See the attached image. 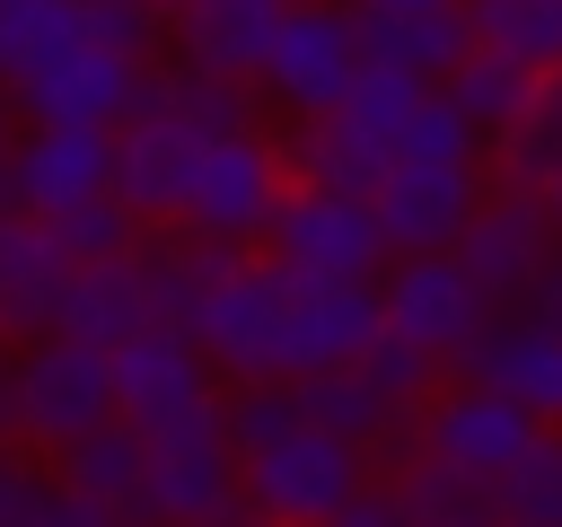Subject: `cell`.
Here are the masks:
<instances>
[{
    "label": "cell",
    "mask_w": 562,
    "mask_h": 527,
    "mask_svg": "<svg viewBox=\"0 0 562 527\" xmlns=\"http://www.w3.org/2000/svg\"><path fill=\"white\" fill-rule=\"evenodd\" d=\"M193 149H202V132H193V123H176V114L140 88L132 123H114V176H105V193H114L140 228H167V220H176V193H184Z\"/></svg>",
    "instance_id": "5bb4252c"
},
{
    "label": "cell",
    "mask_w": 562,
    "mask_h": 527,
    "mask_svg": "<svg viewBox=\"0 0 562 527\" xmlns=\"http://www.w3.org/2000/svg\"><path fill=\"white\" fill-rule=\"evenodd\" d=\"M457 378L465 386H492L501 404H518L536 430H562V334L544 325V316H492L483 325V343L457 360Z\"/></svg>",
    "instance_id": "4fadbf2b"
},
{
    "label": "cell",
    "mask_w": 562,
    "mask_h": 527,
    "mask_svg": "<svg viewBox=\"0 0 562 527\" xmlns=\"http://www.w3.org/2000/svg\"><path fill=\"white\" fill-rule=\"evenodd\" d=\"M105 176H114V132H97V123H26L18 158H9V202L0 211L61 220V211L97 202Z\"/></svg>",
    "instance_id": "7c38bea8"
},
{
    "label": "cell",
    "mask_w": 562,
    "mask_h": 527,
    "mask_svg": "<svg viewBox=\"0 0 562 527\" xmlns=\"http://www.w3.org/2000/svg\"><path fill=\"white\" fill-rule=\"evenodd\" d=\"M369 483H378L369 457L342 448V439H325V430H307V422H299L281 448L237 457V501H246L255 518H272V527H325V518L351 509Z\"/></svg>",
    "instance_id": "8992f818"
},
{
    "label": "cell",
    "mask_w": 562,
    "mask_h": 527,
    "mask_svg": "<svg viewBox=\"0 0 562 527\" xmlns=\"http://www.w3.org/2000/svg\"><path fill=\"white\" fill-rule=\"evenodd\" d=\"M351 79H360V18L342 0L281 9L272 44H263V70H255V97H272L290 123H325Z\"/></svg>",
    "instance_id": "5b68a950"
},
{
    "label": "cell",
    "mask_w": 562,
    "mask_h": 527,
    "mask_svg": "<svg viewBox=\"0 0 562 527\" xmlns=\"http://www.w3.org/2000/svg\"><path fill=\"white\" fill-rule=\"evenodd\" d=\"M272 9H307V0H272Z\"/></svg>",
    "instance_id": "ee69618b"
},
{
    "label": "cell",
    "mask_w": 562,
    "mask_h": 527,
    "mask_svg": "<svg viewBox=\"0 0 562 527\" xmlns=\"http://www.w3.org/2000/svg\"><path fill=\"white\" fill-rule=\"evenodd\" d=\"M105 378H114V422L140 430L149 448L220 439V378H211V360L176 325H149L123 351H105Z\"/></svg>",
    "instance_id": "7a4b0ae2"
},
{
    "label": "cell",
    "mask_w": 562,
    "mask_h": 527,
    "mask_svg": "<svg viewBox=\"0 0 562 527\" xmlns=\"http://www.w3.org/2000/svg\"><path fill=\"white\" fill-rule=\"evenodd\" d=\"M44 492H53V474H44L26 448H0V527H26Z\"/></svg>",
    "instance_id": "d6a6232c"
},
{
    "label": "cell",
    "mask_w": 562,
    "mask_h": 527,
    "mask_svg": "<svg viewBox=\"0 0 562 527\" xmlns=\"http://www.w3.org/2000/svg\"><path fill=\"white\" fill-rule=\"evenodd\" d=\"M527 316H544L553 334H562V255H553V272H544V290H536V307Z\"/></svg>",
    "instance_id": "8d00e7d4"
},
{
    "label": "cell",
    "mask_w": 562,
    "mask_h": 527,
    "mask_svg": "<svg viewBox=\"0 0 562 527\" xmlns=\"http://www.w3.org/2000/svg\"><path fill=\"white\" fill-rule=\"evenodd\" d=\"M422 97H430L422 79H404V70H369V61H360V79H351V88H342V105H334V132H342L360 158H378V167H386V158H395V141L413 132Z\"/></svg>",
    "instance_id": "cb8c5ba5"
},
{
    "label": "cell",
    "mask_w": 562,
    "mask_h": 527,
    "mask_svg": "<svg viewBox=\"0 0 562 527\" xmlns=\"http://www.w3.org/2000/svg\"><path fill=\"white\" fill-rule=\"evenodd\" d=\"M448 255H457V272L474 281V299L492 316H518V307H536L562 237H553V220H544L536 193H483V211L465 220V237Z\"/></svg>",
    "instance_id": "52a82bcc"
},
{
    "label": "cell",
    "mask_w": 562,
    "mask_h": 527,
    "mask_svg": "<svg viewBox=\"0 0 562 527\" xmlns=\"http://www.w3.org/2000/svg\"><path fill=\"white\" fill-rule=\"evenodd\" d=\"M351 369H360V386H369V395H378V404H386L395 422H422V404H430V395L448 386V369H439L430 351L395 343V334H378V343H369V351H360Z\"/></svg>",
    "instance_id": "83f0119b"
},
{
    "label": "cell",
    "mask_w": 562,
    "mask_h": 527,
    "mask_svg": "<svg viewBox=\"0 0 562 527\" xmlns=\"http://www.w3.org/2000/svg\"><path fill=\"white\" fill-rule=\"evenodd\" d=\"M167 9H176V0H158V18H167Z\"/></svg>",
    "instance_id": "f6af8a7d"
},
{
    "label": "cell",
    "mask_w": 562,
    "mask_h": 527,
    "mask_svg": "<svg viewBox=\"0 0 562 527\" xmlns=\"http://www.w3.org/2000/svg\"><path fill=\"white\" fill-rule=\"evenodd\" d=\"M26 527H114V518H105V509H88V501H70V492H44Z\"/></svg>",
    "instance_id": "e575fe53"
},
{
    "label": "cell",
    "mask_w": 562,
    "mask_h": 527,
    "mask_svg": "<svg viewBox=\"0 0 562 527\" xmlns=\"http://www.w3.org/2000/svg\"><path fill=\"white\" fill-rule=\"evenodd\" d=\"M465 53H474V35H465V9L457 0L448 9H422V18H369L360 26V61L369 70H404L422 88H439Z\"/></svg>",
    "instance_id": "7402d4cb"
},
{
    "label": "cell",
    "mask_w": 562,
    "mask_h": 527,
    "mask_svg": "<svg viewBox=\"0 0 562 527\" xmlns=\"http://www.w3.org/2000/svg\"><path fill=\"white\" fill-rule=\"evenodd\" d=\"M149 97H158L176 123H193L202 141L263 132V97H255V88H228V79H202V70H176V61H158V70H149Z\"/></svg>",
    "instance_id": "4316f807"
},
{
    "label": "cell",
    "mask_w": 562,
    "mask_h": 527,
    "mask_svg": "<svg viewBox=\"0 0 562 527\" xmlns=\"http://www.w3.org/2000/svg\"><path fill=\"white\" fill-rule=\"evenodd\" d=\"M386 492H395L404 527H509L501 518V483L457 474V466H430V457H404L386 474Z\"/></svg>",
    "instance_id": "603a6c76"
},
{
    "label": "cell",
    "mask_w": 562,
    "mask_h": 527,
    "mask_svg": "<svg viewBox=\"0 0 562 527\" xmlns=\"http://www.w3.org/2000/svg\"><path fill=\"white\" fill-rule=\"evenodd\" d=\"M61 290H70V264H61L53 228L26 220V211H0V351L9 360L53 334Z\"/></svg>",
    "instance_id": "2e32d148"
},
{
    "label": "cell",
    "mask_w": 562,
    "mask_h": 527,
    "mask_svg": "<svg viewBox=\"0 0 562 527\" xmlns=\"http://www.w3.org/2000/svg\"><path fill=\"white\" fill-rule=\"evenodd\" d=\"M149 61L114 53L79 0H26L0 18V97L26 123H132Z\"/></svg>",
    "instance_id": "6da1fadb"
},
{
    "label": "cell",
    "mask_w": 562,
    "mask_h": 527,
    "mask_svg": "<svg viewBox=\"0 0 562 527\" xmlns=\"http://www.w3.org/2000/svg\"><path fill=\"white\" fill-rule=\"evenodd\" d=\"M263 255L307 272V281H334V290H378L386 272V237L369 220V202H342V193H281L272 228H263Z\"/></svg>",
    "instance_id": "9c48e42d"
},
{
    "label": "cell",
    "mask_w": 562,
    "mask_h": 527,
    "mask_svg": "<svg viewBox=\"0 0 562 527\" xmlns=\"http://www.w3.org/2000/svg\"><path fill=\"white\" fill-rule=\"evenodd\" d=\"M465 35L518 70H562V0H457Z\"/></svg>",
    "instance_id": "d4e9b609"
},
{
    "label": "cell",
    "mask_w": 562,
    "mask_h": 527,
    "mask_svg": "<svg viewBox=\"0 0 562 527\" xmlns=\"http://www.w3.org/2000/svg\"><path fill=\"white\" fill-rule=\"evenodd\" d=\"M9 158H18V114H9V97H0V202H9Z\"/></svg>",
    "instance_id": "f35d334b"
},
{
    "label": "cell",
    "mask_w": 562,
    "mask_h": 527,
    "mask_svg": "<svg viewBox=\"0 0 562 527\" xmlns=\"http://www.w3.org/2000/svg\"><path fill=\"white\" fill-rule=\"evenodd\" d=\"M299 430V395L290 386H220V439H228V457H263V448H281Z\"/></svg>",
    "instance_id": "f1b7e54d"
},
{
    "label": "cell",
    "mask_w": 562,
    "mask_h": 527,
    "mask_svg": "<svg viewBox=\"0 0 562 527\" xmlns=\"http://www.w3.org/2000/svg\"><path fill=\"white\" fill-rule=\"evenodd\" d=\"M53 228V246H61V264L79 272V264H114V255H132L149 228L114 202V193H97V202H79V211H61V220H44Z\"/></svg>",
    "instance_id": "4dcf8cb0"
},
{
    "label": "cell",
    "mask_w": 562,
    "mask_h": 527,
    "mask_svg": "<svg viewBox=\"0 0 562 527\" xmlns=\"http://www.w3.org/2000/svg\"><path fill=\"white\" fill-rule=\"evenodd\" d=\"M79 9H149L158 18V0H79Z\"/></svg>",
    "instance_id": "b9f144b4"
},
{
    "label": "cell",
    "mask_w": 562,
    "mask_h": 527,
    "mask_svg": "<svg viewBox=\"0 0 562 527\" xmlns=\"http://www.w3.org/2000/svg\"><path fill=\"white\" fill-rule=\"evenodd\" d=\"M9 9H26V0H0V18H9Z\"/></svg>",
    "instance_id": "7bdbcfd3"
},
{
    "label": "cell",
    "mask_w": 562,
    "mask_h": 527,
    "mask_svg": "<svg viewBox=\"0 0 562 527\" xmlns=\"http://www.w3.org/2000/svg\"><path fill=\"white\" fill-rule=\"evenodd\" d=\"M149 281H140V246L114 255V264H79L70 290H61V316L53 334L61 343H88V351H123L132 334H149Z\"/></svg>",
    "instance_id": "e0dca14e"
},
{
    "label": "cell",
    "mask_w": 562,
    "mask_h": 527,
    "mask_svg": "<svg viewBox=\"0 0 562 527\" xmlns=\"http://www.w3.org/2000/svg\"><path fill=\"white\" fill-rule=\"evenodd\" d=\"M140 483H149V439H140V430H123V422H105V430H88L79 448H61V457H53V492H70V501L105 509L114 527H132V518H140Z\"/></svg>",
    "instance_id": "d6986e66"
},
{
    "label": "cell",
    "mask_w": 562,
    "mask_h": 527,
    "mask_svg": "<svg viewBox=\"0 0 562 527\" xmlns=\"http://www.w3.org/2000/svg\"><path fill=\"white\" fill-rule=\"evenodd\" d=\"M483 325H492V307H483L474 281L457 272V255H404V264L378 272V334L430 351L448 378H457V360L483 343Z\"/></svg>",
    "instance_id": "ba28073f"
},
{
    "label": "cell",
    "mask_w": 562,
    "mask_h": 527,
    "mask_svg": "<svg viewBox=\"0 0 562 527\" xmlns=\"http://www.w3.org/2000/svg\"><path fill=\"white\" fill-rule=\"evenodd\" d=\"M527 79H536V70H518V61H501V53H483V44H474V53H465V61H457L430 97H439V105H448L474 141H492V132L527 105Z\"/></svg>",
    "instance_id": "484cf974"
},
{
    "label": "cell",
    "mask_w": 562,
    "mask_h": 527,
    "mask_svg": "<svg viewBox=\"0 0 562 527\" xmlns=\"http://www.w3.org/2000/svg\"><path fill=\"white\" fill-rule=\"evenodd\" d=\"M237 264H246L237 246H211V237H184V228H149V237H140V281H149V316L184 334V325H193V307H202V299H211V290H220V281H228Z\"/></svg>",
    "instance_id": "44dd1931"
},
{
    "label": "cell",
    "mask_w": 562,
    "mask_h": 527,
    "mask_svg": "<svg viewBox=\"0 0 562 527\" xmlns=\"http://www.w3.org/2000/svg\"><path fill=\"white\" fill-rule=\"evenodd\" d=\"M220 501H237V457L228 439L202 448H149V483H140V518L132 527H193Z\"/></svg>",
    "instance_id": "ffe728a7"
},
{
    "label": "cell",
    "mask_w": 562,
    "mask_h": 527,
    "mask_svg": "<svg viewBox=\"0 0 562 527\" xmlns=\"http://www.w3.org/2000/svg\"><path fill=\"white\" fill-rule=\"evenodd\" d=\"M0 448H18L9 439V351H0Z\"/></svg>",
    "instance_id": "60d3db41"
},
{
    "label": "cell",
    "mask_w": 562,
    "mask_h": 527,
    "mask_svg": "<svg viewBox=\"0 0 562 527\" xmlns=\"http://www.w3.org/2000/svg\"><path fill=\"white\" fill-rule=\"evenodd\" d=\"M536 202H544V220H553V237H562V167H553V184H544Z\"/></svg>",
    "instance_id": "ab89813d"
},
{
    "label": "cell",
    "mask_w": 562,
    "mask_h": 527,
    "mask_svg": "<svg viewBox=\"0 0 562 527\" xmlns=\"http://www.w3.org/2000/svg\"><path fill=\"white\" fill-rule=\"evenodd\" d=\"M483 167H386L369 193V220L386 237V264L404 255H448L465 237V220L483 211Z\"/></svg>",
    "instance_id": "30bf717a"
},
{
    "label": "cell",
    "mask_w": 562,
    "mask_h": 527,
    "mask_svg": "<svg viewBox=\"0 0 562 527\" xmlns=\"http://www.w3.org/2000/svg\"><path fill=\"white\" fill-rule=\"evenodd\" d=\"M281 193H290L281 141H272V132H228V141H202V149H193L167 228L211 237V246H237V255H263V228H272Z\"/></svg>",
    "instance_id": "3957f363"
},
{
    "label": "cell",
    "mask_w": 562,
    "mask_h": 527,
    "mask_svg": "<svg viewBox=\"0 0 562 527\" xmlns=\"http://www.w3.org/2000/svg\"><path fill=\"white\" fill-rule=\"evenodd\" d=\"M342 9L369 26V18H422V9H448V0H342Z\"/></svg>",
    "instance_id": "d590c367"
},
{
    "label": "cell",
    "mask_w": 562,
    "mask_h": 527,
    "mask_svg": "<svg viewBox=\"0 0 562 527\" xmlns=\"http://www.w3.org/2000/svg\"><path fill=\"white\" fill-rule=\"evenodd\" d=\"M193 527H272V518H255L246 501H220V509H211V518H193Z\"/></svg>",
    "instance_id": "74e56055"
},
{
    "label": "cell",
    "mask_w": 562,
    "mask_h": 527,
    "mask_svg": "<svg viewBox=\"0 0 562 527\" xmlns=\"http://www.w3.org/2000/svg\"><path fill=\"white\" fill-rule=\"evenodd\" d=\"M158 26H167V44H176V70H202V79L255 88L281 9H272V0H176Z\"/></svg>",
    "instance_id": "9a60e30c"
},
{
    "label": "cell",
    "mask_w": 562,
    "mask_h": 527,
    "mask_svg": "<svg viewBox=\"0 0 562 527\" xmlns=\"http://www.w3.org/2000/svg\"><path fill=\"white\" fill-rule=\"evenodd\" d=\"M562 167V70L527 79V105L483 141V184L492 193H544Z\"/></svg>",
    "instance_id": "ac0fdd59"
},
{
    "label": "cell",
    "mask_w": 562,
    "mask_h": 527,
    "mask_svg": "<svg viewBox=\"0 0 562 527\" xmlns=\"http://www.w3.org/2000/svg\"><path fill=\"white\" fill-rule=\"evenodd\" d=\"M527 439H536V422L518 404H501L492 386H465V378H448L422 404V422H413V457L457 466V474H483V483H501L527 457Z\"/></svg>",
    "instance_id": "8fae6325"
},
{
    "label": "cell",
    "mask_w": 562,
    "mask_h": 527,
    "mask_svg": "<svg viewBox=\"0 0 562 527\" xmlns=\"http://www.w3.org/2000/svg\"><path fill=\"white\" fill-rule=\"evenodd\" d=\"M114 422V378H105V351H88V343H61V334H44V343H26L18 360H9V439L35 457H61V448H79L88 430H105Z\"/></svg>",
    "instance_id": "277c9868"
},
{
    "label": "cell",
    "mask_w": 562,
    "mask_h": 527,
    "mask_svg": "<svg viewBox=\"0 0 562 527\" xmlns=\"http://www.w3.org/2000/svg\"><path fill=\"white\" fill-rule=\"evenodd\" d=\"M325 527H404V509H395V492H386V483H369V492H360L351 509H334Z\"/></svg>",
    "instance_id": "836d02e7"
},
{
    "label": "cell",
    "mask_w": 562,
    "mask_h": 527,
    "mask_svg": "<svg viewBox=\"0 0 562 527\" xmlns=\"http://www.w3.org/2000/svg\"><path fill=\"white\" fill-rule=\"evenodd\" d=\"M386 167H483V141H474L439 97H422V114H413V132L395 141Z\"/></svg>",
    "instance_id": "1f68e13d"
},
{
    "label": "cell",
    "mask_w": 562,
    "mask_h": 527,
    "mask_svg": "<svg viewBox=\"0 0 562 527\" xmlns=\"http://www.w3.org/2000/svg\"><path fill=\"white\" fill-rule=\"evenodd\" d=\"M501 518L509 527H562V430H536L527 457L501 474Z\"/></svg>",
    "instance_id": "f546056e"
}]
</instances>
